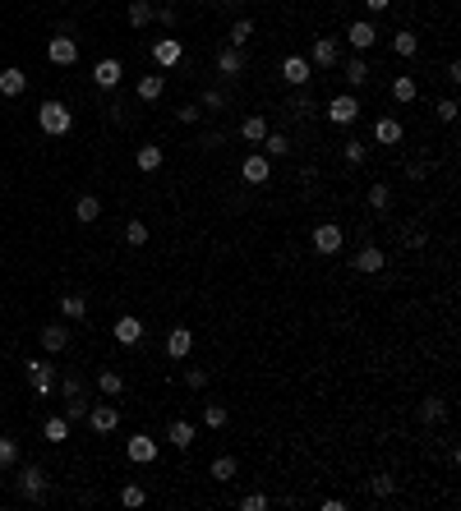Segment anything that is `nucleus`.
<instances>
[{
  "mask_svg": "<svg viewBox=\"0 0 461 511\" xmlns=\"http://www.w3.org/2000/svg\"><path fill=\"white\" fill-rule=\"evenodd\" d=\"M341 74H346V83H351V88H360V83L369 78V65L356 56V60H346V65H341Z\"/></svg>",
  "mask_w": 461,
  "mask_h": 511,
  "instance_id": "72a5a7b5",
  "label": "nucleus"
},
{
  "mask_svg": "<svg viewBox=\"0 0 461 511\" xmlns=\"http://www.w3.org/2000/svg\"><path fill=\"white\" fill-rule=\"evenodd\" d=\"M120 78H125V65L115 60V56H106V60H97V70H93V83H97V88H106V93H111V88L120 83Z\"/></svg>",
  "mask_w": 461,
  "mask_h": 511,
  "instance_id": "f8f14e48",
  "label": "nucleus"
},
{
  "mask_svg": "<svg viewBox=\"0 0 461 511\" xmlns=\"http://www.w3.org/2000/svg\"><path fill=\"white\" fill-rule=\"evenodd\" d=\"M217 70L222 74H244V46H222V56H217Z\"/></svg>",
  "mask_w": 461,
  "mask_h": 511,
  "instance_id": "6ab92c4d",
  "label": "nucleus"
},
{
  "mask_svg": "<svg viewBox=\"0 0 461 511\" xmlns=\"http://www.w3.org/2000/svg\"><path fill=\"white\" fill-rule=\"evenodd\" d=\"M227 406H203V424H208V428H227Z\"/></svg>",
  "mask_w": 461,
  "mask_h": 511,
  "instance_id": "c9c22d12",
  "label": "nucleus"
},
{
  "mask_svg": "<svg viewBox=\"0 0 461 511\" xmlns=\"http://www.w3.org/2000/svg\"><path fill=\"white\" fill-rule=\"evenodd\" d=\"M328 120H332V125H356V120H360V97H356V93L332 97V102H328Z\"/></svg>",
  "mask_w": 461,
  "mask_h": 511,
  "instance_id": "f03ea898",
  "label": "nucleus"
},
{
  "mask_svg": "<svg viewBox=\"0 0 461 511\" xmlns=\"http://www.w3.org/2000/svg\"><path fill=\"white\" fill-rule=\"evenodd\" d=\"M125 456H130L134 465H152V460H157V442L148 433H134L130 442H125Z\"/></svg>",
  "mask_w": 461,
  "mask_h": 511,
  "instance_id": "1a4fd4ad",
  "label": "nucleus"
},
{
  "mask_svg": "<svg viewBox=\"0 0 461 511\" xmlns=\"http://www.w3.org/2000/svg\"><path fill=\"white\" fill-rule=\"evenodd\" d=\"M415 51H420V37L415 33H397V56H406V60H410Z\"/></svg>",
  "mask_w": 461,
  "mask_h": 511,
  "instance_id": "79ce46f5",
  "label": "nucleus"
},
{
  "mask_svg": "<svg viewBox=\"0 0 461 511\" xmlns=\"http://www.w3.org/2000/svg\"><path fill=\"white\" fill-rule=\"evenodd\" d=\"M438 120H443V125L457 120V97H443V102H438Z\"/></svg>",
  "mask_w": 461,
  "mask_h": 511,
  "instance_id": "a18cd8bd",
  "label": "nucleus"
},
{
  "mask_svg": "<svg viewBox=\"0 0 461 511\" xmlns=\"http://www.w3.org/2000/svg\"><path fill=\"white\" fill-rule=\"evenodd\" d=\"M19 497H28V502H42L46 497V475L37 465H28V470H19Z\"/></svg>",
  "mask_w": 461,
  "mask_h": 511,
  "instance_id": "7ed1b4c3",
  "label": "nucleus"
},
{
  "mask_svg": "<svg viewBox=\"0 0 461 511\" xmlns=\"http://www.w3.org/2000/svg\"><path fill=\"white\" fill-rule=\"evenodd\" d=\"M152 14H157L152 0H130V23H134V28H148Z\"/></svg>",
  "mask_w": 461,
  "mask_h": 511,
  "instance_id": "a878e982",
  "label": "nucleus"
},
{
  "mask_svg": "<svg viewBox=\"0 0 461 511\" xmlns=\"http://www.w3.org/2000/svg\"><path fill=\"white\" fill-rule=\"evenodd\" d=\"M162 93H166V78L162 74H143L139 78V97H143V102H157Z\"/></svg>",
  "mask_w": 461,
  "mask_h": 511,
  "instance_id": "cd10ccee",
  "label": "nucleus"
},
{
  "mask_svg": "<svg viewBox=\"0 0 461 511\" xmlns=\"http://www.w3.org/2000/svg\"><path fill=\"white\" fill-rule=\"evenodd\" d=\"M240 507H244V511H263V507H268V497H263V493H249Z\"/></svg>",
  "mask_w": 461,
  "mask_h": 511,
  "instance_id": "3c124183",
  "label": "nucleus"
},
{
  "mask_svg": "<svg viewBox=\"0 0 461 511\" xmlns=\"http://www.w3.org/2000/svg\"><path fill=\"white\" fill-rule=\"evenodd\" d=\"M420 419H425V424H443V419H447V406H443L438 396H429L425 406H420Z\"/></svg>",
  "mask_w": 461,
  "mask_h": 511,
  "instance_id": "2f4dec72",
  "label": "nucleus"
},
{
  "mask_svg": "<svg viewBox=\"0 0 461 511\" xmlns=\"http://www.w3.org/2000/svg\"><path fill=\"white\" fill-rule=\"evenodd\" d=\"M185 382H190L194 391H203V387H208V373H203V369H190V373H185Z\"/></svg>",
  "mask_w": 461,
  "mask_h": 511,
  "instance_id": "de8ad7c7",
  "label": "nucleus"
},
{
  "mask_svg": "<svg viewBox=\"0 0 461 511\" xmlns=\"http://www.w3.org/2000/svg\"><path fill=\"white\" fill-rule=\"evenodd\" d=\"M37 125H42V134H51V139H61V134H70L74 130V111L65 102H42L37 106Z\"/></svg>",
  "mask_w": 461,
  "mask_h": 511,
  "instance_id": "f257e3e1",
  "label": "nucleus"
},
{
  "mask_svg": "<svg viewBox=\"0 0 461 511\" xmlns=\"http://www.w3.org/2000/svg\"><path fill=\"white\" fill-rule=\"evenodd\" d=\"M28 382H33L37 396H46V391L56 387V369L46 364V359H28Z\"/></svg>",
  "mask_w": 461,
  "mask_h": 511,
  "instance_id": "9b49d317",
  "label": "nucleus"
},
{
  "mask_svg": "<svg viewBox=\"0 0 461 511\" xmlns=\"http://www.w3.org/2000/svg\"><path fill=\"white\" fill-rule=\"evenodd\" d=\"M152 19H157V23H166V28H175V5H162Z\"/></svg>",
  "mask_w": 461,
  "mask_h": 511,
  "instance_id": "8fccbe9b",
  "label": "nucleus"
},
{
  "mask_svg": "<svg viewBox=\"0 0 461 511\" xmlns=\"http://www.w3.org/2000/svg\"><path fill=\"white\" fill-rule=\"evenodd\" d=\"M296 111L309 115V93H305V88H296Z\"/></svg>",
  "mask_w": 461,
  "mask_h": 511,
  "instance_id": "5fc2aeb1",
  "label": "nucleus"
},
{
  "mask_svg": "<svg viewBox=\"0 0 461 511\" xmlns=\"http://www.w3.org/2000/svg\"><path fill=\"white\" fill-rule=\"evenodd\" d=\"M235 470H240V460H235V456H217V460H212V479H217V484H231Z\"/></svg>",
  "mask_w": 461,
  "mask_h": 511,
  "instance_id": "7c9ffc66",
  "label": "nucleus"
},
{
  "mask_svg": "<svg viewBox=\"0 0 461 511\" xmlns=\"http://www.w3.org/2000/svg\"><path fill=\"white\" fill-rule=\"evenodd\" d=\"M341 157H346V162H351V166H356V162H365V143H360V139H351V143H341Z\"/></svg>",
  "mask_w": 461,
  "mask_h": 511,
  "instance_id": "c03bdc74",
  "label": "nucleus"
},
{
  "mask_svg": "<svg viewBox=\"0 0 461 511\" xmlns=\"http://www.w3.org/2000/svg\"><path fill=\"white\" fill-rule=\"evenodd\" d=\"M19 460V442L14 438H0V470H9Z\"/></svg>",
  "mask_w": 461,
  "mask_h": 511,
  "instance_id": "58836bf2",
  "label": "nucleus"
},
{
  "mask_svg": "<svg viewBox=\"0 0 461 511\" xmlns=\"http://www.w3.org/2000/svg\"><path fill=\"white\" fill-rule=\"evenodd\" d=\"M88 415V401L83 396H70V406H65V419H83Z\"/></svg>",
  "mask_w": 461,
  "mask_h": 511,
  "instance_id": "49530a36",
  "label": "nucleus"
},
{
  "mask_svg": "<svg viewBox=\"0 0 461 511\" xmlns=\"http://www.w3.org/2000/svg\"><path fill=\"white\" fill-rule=\"evenodd\" d=\"M249 37H254V23H249V19H240V23L231 28V46H249Z\"/></svg>",
  "mask_w": 461,
  "mask_h": 511,
  "instance_id": "a19ab883",
  "label": "nucleus"
},
{
  "mask_svg": "<svg viewBox=\"0 0 461 511\" xmlns=\"http://www.w3.org/2000/svg\"><path fill=\"white\" fill-rule=\"evenodd\" d=\"M74 217H78V221H97V217H102V199H93V194H83V199L74 203Z\"/></svg>",
  "mask_w": 461,
  "mask_h": 511,
  "instance_id": "c756f323",
  "label": "nucleus"
},
{
  "mask_svg": "<svg viewBox=\"0 0 461 511\" xmlns=\"http://www.w3.org/2000/svg\"><path fill=\"white\" fill-rule=\"evenodd\" d=\"M139 171H162V147H152V143H143L139 147Z\"/></svg>",
  "mask_w": 461,
  "mask_h": 511,
  "instance_id": "473e14b6",
  "label": "nucleus"
},
{
  "mask_svg": "<svg viewBox=\"0 0 461 511\" xmlns=\"http://www.w3.org/2000/svg\"><path fill=\"white\" fill-rule=\"evenodd\" d=\"M28 88V74L24 70H14V65H9V70H0V97H19Z\"/></svg>",
  "mask_w": 461,
  "mask_h": 511,
  "instance_id": "aec40b11",
  "label": "nucleus"
},
{
  "mask_svg": "<svg viewBox=\"0 0 461 511\" xmlns=\"http://www.w3.org/2000/svg\"><path fill=\"white\" fill-rule=\"evenodd\" d=\"M46 60H51V65H61V70H70V65L78 60V42H74V37H51V42H46Z\"/></svg>",
  "mask_w": 461,
  "mask_h": 511,
  "instance_id": "20e7f679",
  "label": "nucleus"
},
{
  "mask_svg": "<svg viewBox=\"0 0 461 511\" xmlns=\"http://www.w3.org/2000/svg\"><path fill=\"white\" fill-rule=\"evenodd\" d=\"M65 346H70V332H65L61 322H51V327H42V350H51V355H61Z\"/></svg>",
  "mask_w": 461,
  "mask_h": 511,
  "instance_id": "412c9836",
  "label": "nucleus"
},
{
  "mask_svg": "<svg viewBox=\"0 0 461 511\" xmlns=\"http://www.w3.org/2000/svg\"><path fill=\"white\" fill-rule=\"evenodd\" d=\"M309 240H314V249H318V253H337L346 235H341V226H337V221H318Z\"/></svg>",
  "mask_w": 461,
  "mask_h": 511,
  "instance_id": "39448f33",
  "label": "nucleus"
},
{
  "mask_svg": "<svg viewBox=\"0 0 461 511\" xmlns=\"http://www.w3.org/2000/svg\"><path fill=\"white\" fill-rule=\"evenodd\" d=\"M97 387H102V396H120V391H125V378H120L115 369H102V373H97Z\"/></svg>",
  "mask_w": 461,
  "mask_h": 511,
  "instance_id": "c85d7f7f",
  "label": "nucleus"
},
{
  "mask_svg": "<svg viewBox=\"0 0 461 511\" xmlns=\"http://www.w3.org/2000/svg\"><path fill=\"white\" fill-rule=\"evenodd\" d=\"M415 93H420V83H415L410 74H397V78H392V97H397L401 106H406V102H415Z\"/></svg>",
  "mask_w": 461,
  "mask_h": 511,
  "instance_id": "b1692460",
  "label": "nucleus"
},
{
  "mask_svg": "<svg viewBox=\"0 0 461 511\" xmlns=\"http://www.w3.org/2000/svg\"><path fill=\"white\" fill-rule=\"evenodd\" d=\"M125 240H130L134 249H139V244H148V226H143V221H130V226H125Z\"/></svg>",
  "mask_w": 461,
  "mask_h": 511,
  "instance_id": "37998d69",
  "label": "nucleus"
},
{
  "mask_svg": "<svg viewBox=\"0 0 461 511\" xmlns=\"http://www.w3.org/2000/svg\"><path fill=\"white\" fill-rule=\"evenodd\" d=\"M263 134H268V120H263V115H244L240 139H244V143H263Z\"/></svg>",
  "mask_w": 461,
  "mask_h": 511,
  "instance_id": "393cba45",
  "label": "nucleus"
},
{
  "mask_svg": "<svg viewBox=\"0 0 461 511\" xmlns=\"http://www.w3.org/2000/svg\"><path fill=\"white\" fill-rule=\"evenodd\" d=\"M61 313H65L70 322L88 318V300H83V295H61Z\"/></svg>",
  "mask_w": 461,
  "mask_h": 511,
  "instance_id": "bb28decb",
  "label": "nucleus"
},
{
  "mask_svg": "<svg viewBox=\"0 0 461 511\" xmlns=\"http://www.w3.org/2000/svg\"><path fill=\"white\" fill-rule=\"evenodd\" d=\"M309 65H318V70H332V65H341V51L332 37H318V42L309 46Z\"/></svg>",
  "mask_w": 461,
  "mask_h": 511,
  "instance_id": "9d476101",
  "label": "nucleus"
},
{
  "mask_svg": "<svg viewBox=\"0 0 461 511\" xmlns=\"http://www.w3.org/2000/svg\"><path fill=\"white\" fill-rule=\"evenodd\" d=\"M42 438H46V442H70V419H65V415H51V419L42 424Z\"/></svg>",
  "mask_w": 461,
  "mask_h": 511,
  "instance_id": "5701e85b",
  "label": "nucleus"
},
{
  "mask_svg": "<svg viewBox=\"0 0 461 511\" xmlns=\"http://www.w3.org/2000/svg\"><path fill=\"white\" fill-rule=\"evenodd\" d=\"M190 350H194V332L190 327H171L166 332V355L171 359H185Z\"/></svg>",
  "mask_w": 461,
  "mask_h": 511,
  "instance_id": "dca6fc26",
  "label": "nucleus"
},
{
  "mask_svg": "<svg viewBox=\"0 0 461 511\" xmlns=\"http://www.w3.org/2000/svg\"><path fill=\"white\" fill-rule=\"evenodd\" d=\"M281 78H286L291 88H305L314 78V65L305 60V56H286V65H281Z\"/></svg>",
  "mask_w": 461,
  "mask_h": 511,
  "instance_id": "ddd939ff",
  "label": "nucleus"
},
{
  "mask_svg": "<svg viewBox=\"0 0 461 511\" xmlns=\"http://www.w3.org/2000/svg\"><path fill=\"white\" fill-rule=\"evenodd\" d=\"M88 428H93V433H115V424H120V410L115 406H88Z\"/></svg>",
  "mask_w": 461,
  "mask_h": 511,
  "instance_id": "423d86ee",
  "label": "nucleus"
},
{
  "mask_svg": "<svg viewBox=\"0 0 461 511\" xmlns=\"http://www.w3.org/2000/svg\"><path fill=\"white\" fill-rule=\"evenodd\" d=\"M401 134H406V130H401V120H397V115H383V120L374 125V139L383 143V147H397V143H401Z\"/></svg>",
  "mask_w": 461,
  "mask_h": 511,
  "instance_id": "a211bd4d",
  "label": "nucleus"
},
{
  "mask_svg": "<svg viewBox=\"0 0 461 511\" xmlns=\"http://www.w3.org/2000/svg\"><path fill=\"white\" fill-rule=\"evenodd\" d=\"M388 203H392V189H388V184H374V189H369V208L388 212Z\"/></svg>",
  "mask_w": 461,
  "mask_h": 511,
  "instance_id": "e433bc0d",
  "label": "nucleus"
},
{
  "mask_svg": "<svg viewBox=\"0 0 461 511\" xmlns=\"http://www.w3.org/2000/svg\"><path fill=\"white\" fill-rule=\"evenodd\" d=\"M365 5H369V9H374V14H383V9L392 5V0H365Z\"/></svg>",
  "mask_w": 461,
  "mask_h": 511,
  "instance_id": "4d7b16f0",
  "label": "nucleus"
},
{
  "mask_svg": "<svg viewBox=\"0 0 461 511\" xmlns=\"http://www.w3.org/2000/svg\"><path fill=\"white\" fill-rule=\"evenodd\" d=\"M120 502H125V507H143V502H148V493H143L139 484H125V488H120Z\"/></svg>",
  "mask_w": 461,
  "mask_h": 511,
  "instance_id": "ea45409f",
  "label": "nucleus"
},
{
  "mask_svg": "<svg viewBox=\"0 0 461 511\" xmlns=\"http://www.w3.org/2000/svg\"><path fill=\"white\" fill-rule=\"evenodd\" d=\"M111 337L120 341V346H139L143 341V322L134 318V313H125V318H115V327H111Z\"/></svg>",
  "mask_w": 461,
  "mask_h": 511,
  "instance_id": "4468645a",
  "label": "nucleus"
},
{
  "mask_svg": "<svg viewBox=\"0 0 461 511\" xmlns=\"http://www.w3.org/2000/svg\"><path fill=\"white\" fill-rule=\"evenodd\" d=\"M369 488H374V497H392V493H397V479H392V475H374V479H369Z\"/></svg>",
  "mask_w": 461,
  "mask_h": 511,
  "instance_id": "4c0bfd02",
  "label": "nucleus"
},
{
  "mask_svg": "<svg viewBox=\"0 0 461 511\" xmlns=\"http://www.w3.org/2000/svg\"><path fill=\"white\" fill-rule=\"evenodd\" d=\"M346 42L356 46V51H369V46L378 42V33H374V23H369V19H360V23H351L346 28Z\"/></svg>",
  "mask_w": 461,
  "mask_h": 511,
  "instance_id": "f3484780",
  "label": "nucleus"
},
{
  "mask_svg": "<svg viewBox=\"0 0 461 511\" xmlns=\"http://www.w3.org/2000/svg\"><path fill=\"white\" fill-rule=\"evenodd\" d=\"M406 244H410V249H420V244H425V231H420V226H410V231H406Z\"/></svg>",
  "mask_w": 461,
  "mask_h": 511,
  "instance_id": "864d4df0",
  "label": "nucleus"
},
{
  "mask_svg": "<svg viewBox=\"0 0 461 511\" xmlns=\"http://www.w3.org/2000/svg\"><path fill=\"white\" fill-rule=\"evenodd\" d=\"M240 175H244V184H268V175H272V162L263 152H249L240 162Z\"/></svg>",
  "mask_w": 461,
  "mask_h": 511,
  "instance_id": "6e6552de",
  "label": "nucleus"
},
{
  "mask_svg": "<svg viewBox=\"0 0 461 511\" xmlns=\"http://www.w3.org/2000/svg\"><path fill=\"white\" fill-rule=\"evenodd\" d=\"M65 396H83V382H78V378H65Z\"/></svg>",
  "mask_w": 461,
  "mask_h": 511,
  "instance_id": "6e6d98bb",
  "label": "nucleus"
},
{
  "mask_svg": "<svg viewBox=\"0 0 461 511\" xmlns=\"http://www.w3.org/2000/svg\"><path fill=\"white\" fill-rule=\"evenodd\" d=\"M351 268H356V272H365V277H374V272H383V268H388V253L378 249V244H365V249H360L356 258H351Z\"/></svg>",
  "mask_w": 461,
  "mask_h": 511,
  "instance_id": "0eeeda50",
  "label": "nucleus"
},
{
  "mask_svg": "<svg viewBox=\"0 0 461 511\" xmlns=\"http://www.w3.org/2000/svg\"><path fill=\"white\" fill-rule=\"evenodd\" d=\"M199 115H203V106H185L180 120H185V125H199Z\"/></svg>",
  "mask_w": 461,
  "mask_h": 511,
  "instance_id": "603ef678",
  "label": "nucleus"
},
{
  "mask_svg": "<svg viewBox=\"0 0 461 511\" xmlns=\"http://www.w3.org/2000/svg\"><path fill=\"white\" fill-rule=\"evenodd\" d=\"M166 442H175V447H194V424L190 419H171V428H166Z\"/></svg>",
  "mask_w": 461,
  "mask_h": 511,
  "instance_id": "4be33fe9",
  "label": "nucleus"
},
{
  "mask_svg": "<svg viewBox=\"0 0 461 511\" xmlns=\"http://www.w3.org/2000/svg\"><path fill=\"white\" fill-rule=\"evenodd\" d=\"M263 147H268V157H286L291 152V139H286V134H263Z\"/></svg>",
  "mask_w": 461,
  "mask_h": 511,
  "instance_id": "f704fd0d",
  "label": "nucleus"
},
{
  "mask_svg": "<svg viewBox=\"0 0 461 511\" xmlns=\"http://www.w3.org/2000/svg\"><path fill=\"white\" fill-rule=\"evenodd\" d=\"M203 106H208V111H222V106H227V97H222V93H212V88H208V93H203Z\"/></svg>",
  "mask_w": 461,
  "mask_h": 511,
  "instance_id": "09e8293b",
  "label": "nucleus"
},
{
  "mask_svg": "<svg viewBox=\"0 0 461 511\" xmlns=\"http://www.w3.org/2000/svg\"><path fill=\"white\" fill-rule=\"evenodd\" d=\"M180 56H185V46L175 42V37H162V42L152 46V60L162 65V70H175V65H180Z\"/></svg>",
  "mask_w": 461,
  "mask_h": 511,
  "instance_id": "2eb2a0df",
  "label": "nucleus"
}]
</instances>
